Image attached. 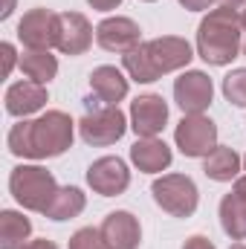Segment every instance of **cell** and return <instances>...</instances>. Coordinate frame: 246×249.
<instances>
[{
	"label": "cell",
	"mask_w": 246,
	"mask_h": 249,
	"mask_svg": "<svg viewBox=\"0 0 246 249\" xmlns=\"http://www.w3.org/2000/svg\"><path fill=\"white\" fill-rule=\"evenodd\" d=\"M47 105V84L38 81H15L6 90V113L26 119L32 113H38Z\"/></svg>",
	"instance_id": "obj_15"
},
{
	"label": "cell",
	"mask_w": 246,
	"mask_h": 249,
	"mask_svg": "<svg viewBox=\"0 0 246 249\" xmlns=\"http://www.w3.org/2000/svg\"><path fill=\"white\" fill-rule=\"evenodd\" d=\"M102 238L107 249H139V241H142L139 217L130 212H110L102 220Z\"/></svg>",
	"instance_id": "obj_14"
},
{
	"label": "cell",
	"mask_w": 246,
	"mask_h": 249,
	"mask_svg": "<svg viewBox=\"0 0 246 249\" xmlns=\"http://www.w3.org/2000/svg\"><path fill=\"white\" fill-rule=\"evenodd\" d=\"M211 99H214V84L203 70H185L174 81V102L185 116L209 110Z\"/></svg>",
	"instance_id": "obj_8"
},
{
	"label": "cell",
	"mask_w": 246,
	"mask_h": 249,
	"mask_svg": "<svg viewBox=\"0 0 246 249\" xmlns=\"http://www.w3.org/2000/svg\"><path fill=\"white\" fill-rule=\"evenodd\" d=\"M93 44V26L81 12H61L58 15V41L55 50L64 55H84Z\"/></svg>",
	"instance_id": "obj_13"
},
{
	"label": "cell",
	"mask_w": 246,
	"mask_h": 249,
	"mask_svg": "<svg viewBox=\"0 0 246 249\" xmlns=\"http://www.w3.org/2000/svg\"><path fill=\"white\" fill-rule=\"evenodd\" d=\"M223 6H235V9H241V6H246V0H220Z\"/></svg>",
	"instance_id": "obj_32"
},
{
	"label": "cell",
	"mask_w": 246,
	"mask_h": 249,
	"mask_svg": "<svg viewBox=\"0 0 246 249\" xmlns=\"http://www.w3.org/2000/svg\"><path fill=\"white\" fill-rule=\"evenodd\" d=\"M12 12H15V0H3V12H0V20H6Z\"/></svg>",
	"instance_id": "obj_30"
},
{
	"label": "cell",
	"mask_w": 246,
	"mask_h": 249,
	"mask_svg": "<svg viewBox=\"0 0 246 249\" xmlns=\"http://www.w3.org/2000/svg\"><path fill=\"white\" fill-rule=\"evenodd\" d=\"M220 226L232 241H246V197L229 191L220 200Z\"/></svg>",
	"instance_id": "obj_19"
},
{
	"label": "cell",
	"mask_w": 246,
	"mask_h": 249,
	"mask_svg": "<svg viewBox=\"0 0 246 249\" xmlns=\"http://www.w3.org/2000/svg\"><path fill=\"white\" fill-rule=\"evenodd\" d=\"M84 206H87V197H84L81 188L64 186V188H58V194L53 197V203H50V209L44 212V217H50V220H72V217H78V214L84 212Z\"/></svg>",
	"instance_id": "obj_22"
},
{
	"label": "cell",
	"mask_w": 246,
	"mask_h": 249,
	"mask_svg": "<svg viewBox=\"0 0 246 249\" xmlns=\"http://www.w3.org/2000/svg\"><path fill=\"white\" fill-rule=\"evenodd\" d=\"M20 249H58L53 241H47V238H38V241H26Z\"/></svg>",
	"instance_id": "obj_29"
},
{
	"label": "cell",
	"mask_w": 246,
	"mask_h": 249,
	"mask_svg": "<svg viewBox=\"0 0 246 249\" xmlns=\"http://www.w3.org/2000/svg\"><path fill=\"white\" fill-rule=\"evenodd\" d=\"M174 142L185 157L197 160V157H209L217 148V124L203 113H191L183 116L177 130H174Z\"/></svg>",
	"instance_id": "obj_7"
},
{
	"label": "cell",
	"mask_w": 246,
	"mask_h": 249,
	"mask_svg": "<svg viewBox=\"0 0 246 249\" xmlns=\"http://www.w3.org/2000/svg\"><path fill=\"white\" fill-rule=\"evenodd\" d=\"M9 191L26 212L44 214L50 209L53 197L58 194V183L41 165H18L9 174Z\"/></svg>",
	"instance_id": "obj_4"
},
{
	"label": "cell",
	"mask_w": 246,
	"mask_h": 249,
	"mask_svg": "<svg viewBox=\"0 0 246 249\" xmlns=\"http://www.w3.org/2000/svg\"><path fill=\"white\" fill-rule=\"evenodd\" d=\"M194 58L191 44L180 38V35H162L154 41H142L139 47H133L130 53L122 55V64L127 70V75L139 84H151L174 70L188 67Z\"/></svg>",
	"instance_id": "obj_3"
},
{
	"label": "cell",
	"mask_w": 246,
	"mask_h": 249,
	"mask_svg": "<svg viewBox=\"0 0 246 249\" xmlns=\"http://www.w3.org/2000/svg\"><path fill=\"white\" fill-rule=\"evenodd\" d=\"M87 186L102 197H116L130 186V171L119 157H102L87 168Z\"/></svg>",
	"instance_id": "obj_11"
},
{
	"label": "cell",
	"mask_w": 246,
	"mask_h": 249,
	"mask_svg": "<svg viewBox=\"0 0 246 249\" xmlns=\"http://www.w3.org/2000/svg\"><path fill=\"white\" fill-rule=\"evenodd\" d=\"M145 3H154V0H145Z\"/></svg>",
	"instance_id": "obj_37"
},
{
	"label": "cell",
	"mask_w": 246,
	"mask_h": 249,
	"mask_svg": "<svg viewBox=\"0 0 246 249\" xmlns=\"http://www.w3.org/2000/svg\"><path fill=\"white\" fill-rule=\"evenodd\" d=\"M244 20L235 6H214L197 26V55L211 67H226L244 53Z\"/></svg>",
	"instance_id": "obj_2"
},
{
	"label": "cell",
	"mask_w": 246,
	"mask_h": 249,
	"mask_svg": "<svg viewBox=\"0 0 246 249\" xmlns=\"http://www.w3.org/2000/svg\"><path fill=\"white\" fill-rule=\"evenodd\" d=\"M18 41L26 50H53L58 41V15L50 9H29L18 23Z\"/></svg>",
	"instance_id": "obj_9"
},
{
	"label": "cell",
	"mask_w": 246,
	"mask_h": 249,
	"mask_svg": "<svg viewBox=\"0 0 246 249\" xmlns=\"http://www.w3.org/2000/svg\"><path fill=\"white\" fill-rule=\"evenodd\" d=\"M241 20H244V29H246V6H244V12H241Z\"/></svg>",
	"instance_id": "obj_34"
},
{
	"label": "cell",
	"mask_w": 246,
	"mask_h": 249,
	"mask_svg": "<svg viewBox=\"0 0 246 249\" xmlns=\"http://www.w3.org/2000/svg\"><path fill=\"white\" fill-rule=\"evenodd\" d=\"M0 53H3V75H9L15 61H18V53H15L12 44H0Z\"/></svg>",
	"instance_id": "obj_25"
},
{
	"label": "cell",
	"mask_w": 246,
	"mask_h": 249,
	"mask_svg": "<svg viewBox=\"0 0 246 249\" xmlns=\"http://www.w3.org/2000/svg\"><path fill=\"white\" fill-rule=\"evenodd\" d=\"M223 96L226 102H232L235 107H246V67L232 70L223 78Z\"/></svg>",
	"instance_id": "obj_23"
},
{
	"label": "cell",
	"mask_w": 246,
	"mask_h": 249,
	"mask_svg": "<svg viewBox=\"0 0 246 249\" xmlns=\"http://www.w3.org/2000/svg\"><path fill=\"white\" fill-rule=\"evenodd\" d=\"M217 0H180V6H185L188 12H211Z\"/></svg>",
	"instance_id": "obj_26"
},
{
	"label": "cell",
	"mask_w": 246,
	"mask_h": 249,
	"mask_svg": "<svg viewBox=\"0 0 246 249\" xmlns=\"http://www.w3.org/2000/svg\"><path fill=\"white\" fill-rule=\"evenodd\" d=\"M183 249H217V247H214L209 238H203V235H191L183 244Z\"/></svg>",
	"instance_id": "obj_27"
},
{
	"label": "cell",
	"mask_w": 246,
	"mask_h": 249,
	"mask_svg": "<svg viewBox=\"0 0 246 249\" xmlns=\"http://www.w3.org/2000/svg\"><path fill=\"white\" fill-rule=\"evenodd\" d=\"M229 249H246V244H232Z\"/></svg>",
	"instance_id": "obj_33"
},
{
	"label": "cell",
	"mask_w": 246,
	"mask_h": 249,
	"mask_svg": "<svg viewBox=\"0 0 246 249\" xmlns=\"http://www.w3.org/2000/svg\"><path fill=\"white\" fill-rule=\"evenodd\" d=\"M151 194L157 200V206L162 212H168L171 217H191L197 212L200 203V191L194 186V180L188 174H162L154 180Z\"/></svg>",
	"instance_id": "obj_5"
},
{
	"label": "cell",
	"mask_w": 246,
	"mask_h": 249,
	"mask_svg": "<svg viewBox=\"0 0 246 249\" xmlns=\"http://www.w3.org/2000/svg\"><path fill=\"white\" fill-rule=\"evenodd\" d=\"M90 90L105 105H119L127 96V78L122 75V70H116L110 64H102L90 72Z\"/></svg>",
	"instance_id": "obj_17"
},
{
	"label": "cell",
	"mask_w": 246,
	"mask_h": 249,
	"mask_svg": "<svg viewBox=\"0 0 246 249\" xmlns=\"http://www.w3.org/2000/svg\"><path fill=\"white\" fill-rule=\"evenodd\" d=\"M70 249H107V244H105V238H102V229L84 226V229H78V232L70 238Z\"/></svg>",
	"instance_id": "obj_24"
},
{
	"label": "cell",
	"mask_w": 246,
	"mask_h": 249,
	"mask_svg": "<svg viewBox=\"0 0 246 249\" xmlns=\"http://www.w3.org/2000/svg\"><path fill=\"white\" fill-rule=\"evenodd\" d=\"M96 44L107 53H130L133 47L142 44V29L130 18H105L96 26Z\"/></svg>",
	"instance_id": "obj_12"
},
{
	"label": "cell",
	"mask_w": 246,
	"mask_h": 249,
	"mask_svg": "<svg viewBox=\"0 0 246 249\" xmlns=\"http://www.w3.org/2000/svg\"><path fill=\"white\" fill-rule=\"evenodd\" d=\"M171 160H174L171 148H168L162 139H157V136L136 139V142L130 145V162H133L139 171H145V174H159V171H165V168L171 165Z\"/></svg>",
	"instance_id": "obj_16"
},
{
	"label": "cell",
	"mask_w": 246,
	"mask_h": 249,
	"mask_svg": "<svg viewBox=\"0 0 246 249\" xmlns=\"http://www.w3.org/2000/svg\"><path fill=\"white\" fill-rule=\"evenodd\" d=\"M32 235V223L29 217H23L15 209H3L0 212V249H20Z\"/></svg>",
	"instance_id": "obj_21"
},
{
	"label": "cell",
	"mask_w": 246,
	"mask_h": 249,
	"mask_svg": "<svg viewBox=\"0 0 246 249\" xmlns=\"http://www.w3.org/2000/svg\"><path fill=\"white\" fill-rule=\"evenodd\" d=\"M244 55H246V32H244Z\"/></svg>",
	"instance_id": "obj_35"
},
{
	"label": "cell",
	"mask_w": 246,
	"mask_h": 249,
	"mask_svg": "<svg viewBox=\"0 0 246 249\" xmlns=\"http://www.w3.org/2000/svg\"><path fill=\"white\" fill-rule=\"evenodd\" d=\"M20 70L29 81H38V84H50L58 72V58L50 53V50H23L20 55Z\"/></svg>",
	"instance_id": "obj_20"
},
{
	"label": "cell",
	"mask_w": 246,
	"mask_h": 249,
	"mask_svg": "<svg viewBox=\"0 0 246 249\" xmlns=\"http://www.w3.org/2000/svg\"><path fill=\"white\" fill-rule=\"evenodd\" d=\"M72 136H75V122L64 110H47L38 119L18 122L9 130L6 142L9 151L20 160H50L72 148Z\"/></svg>",
	"instance_id": "obj_1"
},
{
	"label": "cell",
	"mask_w": 246,
	"mask_h": 249,
	"mask_svg": "<svg viewBox=\"0 0 246 249\" xmlns=\"http://www.w3.org/2000/svg\"><path fill=\"white\" fill-rule=\"evenodd\" d=\"M241 171V157L229 145H217L209 157H203V174L214 183H232L238 180Z\"/></svg>",
	"instance_id": "obj_18"
},
{
	"label": "cell",
	"mask_w": 246,
	"mask_h": 249,
	"mask_svg": "<svg viewBox=\"0 0 246 249\" xmlns=\"http://www.w3.org/2000/svg\"><path fill=\"white\" fill-rule=\"evenodd\" d=\"M165 122H168V105H165L162 96L145 93V96L133 99V105H130V127H133V133L139 139L162 133Z\"/></svg>",
	"instance_id": "obj_10"
},
{
	"label": "cell",
	"mask_w": 246,
	"mask_h": 249,
	"mask_svg": "<svg viewBox=\"0 0 246 249\" xmlns=\"http://www.w3.org/2000/svg\"><path fill=\"white\" fill-rule=\"evenodd\" d=\"M127 130V119L119 110V105H102V107H93L87 110L81 119H78V133L87 145L93 148H107L113 142H119Z\"/></svg>",
	"instance_id": "obj_6"
},
{
	"label": "cell",
	"mask_w": 246,
	"mask_h": 249,
	"mask_svg": "<svg viewBox=\"0 0 246 249\" xmlns=\"http://www.w3.org/2000/svg\"><path fill=\"white\" fill-rule=\"evenodd\" d=\"M93 9H99V12H110V9H116L122 0H87Z\"/></svg>",
	"instance_id": "obj_28"
},
{
	"label": "cell",
	"mask_w": 246,
	"mask_h": 249,
	"mask_svg": "<svg viewBox=\"0 0 246 249\" xmlns=\"http://www.w3.org/2000/svg\"><path fill=\"white\" fill-rule=\"evenodd\" d=\"M244 168H246V157H244Z\"/></svg>",
	"instance_id": "obj_36"
},
{
	"label": "cell",
	"mask_w": 246,
	"mask_h": 249,
	"mask_svg": "<svg viewBox=\"0 0 246 249\" xmlns=\"http://www.w3.org/2000/svg\"><path fill=\"white\" fill-rule=\"evenodd\" d=\"M232 191H238L241 197H246V177H238V180H235V188H232Z\"/></svg>",
	"instance_id": "obj_31"
}]
</instances>
